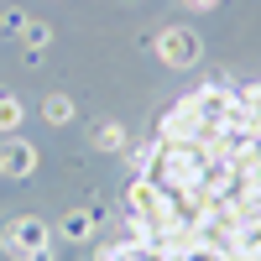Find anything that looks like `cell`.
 Returning a JSON list of instances; mask_svg holds the SVG:
<instances>
[{
    "instance_id": "1",
    "label": "cell",
    "mask_w": 261,
    "mask_h": 261,
    "mask_svg": "<svg viewBox=\"0 0 261 261\" xmlns=\"http://www.w3.org/2000/svg\"><path fill=\"white\" fill-rule=\"evenodd\" d=\"M110 261H261V84H204L167 110Z\"/></svg>"
}]
</instances>
